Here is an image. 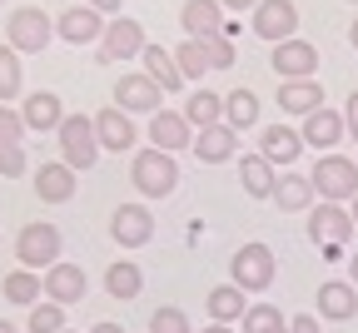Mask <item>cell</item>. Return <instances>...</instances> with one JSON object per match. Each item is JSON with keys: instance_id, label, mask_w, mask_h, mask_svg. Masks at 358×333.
<instances>
[{"instance_id": "cell-1", "label": "cell", "mask_w": 358, "mask_h": 333, "mask_svg": "<svg viewBox=\"0 0 358 333\" xmlns=\"http://www.w3.org/2000/svg\"><path fill=\"white\" fill-rule=\"evenodd\" d=\"M129 184L140 189L145 199H169L174 189H179V164H174V155H164V150H140L129 160Z\"/></svg>"}, {"instance_id": "cell-2", "label": "cell", "mask_w": 358, "mask_h": 333, "mask_svg": "<svg viewBox=\"0 0 358 333\" xmlns=\"http://www.w3.org/2000/svg\"><path fill=\"white\" fill-rule=\"evenodd\" d=\"M60 249H65L60 229H55V224H45V219H30V224H20V234H15L20 269H35V274L55 269V264H60Z\"/></svg>"}, {"instance_id": "cell-3", "label": "cell", "mask_w": 358, "mask_h": 333, "mask_svg": "<svg viewBox=\"0 0 358 333\" xmlns=\"http://www.w3.org/2000/svg\"><path fill=\"white\" fill-rule=\"evenodd\" d=\"M60 134V160L80 174V169H95L100 160V139H95V115H65Z\"/></svg>"}, {"instance_id": "cell-4", "label": "cell", "mask_w": 358, "mask_h": 333, "mask_svg": "<svg viewBox=\"0 0 358 333\" xmlns=\"http://www.w3.org/2000/svg\"><path fill=\"white\" fill-rule=\"evenodd\" d=\"M303 229H308V239L319 244V249H343L348 239H353V214H348V204H329V199H319L308 214H303Z\"/></svg>"}, {"instance_id": "cell-5", "label": "cell", "mask_w": 358, "mask_h": 333, "mask_svg": "<svg viewBox=\"0 0 358 333\" xmlns=\"http://www.w3.org/2000/svg\"><path fill=\"white\" fill-rule=\"evenodd\" d=\"M50 40H55V20L45 15V10L20 6L15 15H6V45H10V50H20V55H40Z\"/></svg>"}, {"instance_id": "cell-6", "label": "cell", "mask_w": 358, "mask_h": 333, "mask_svg": "<svg viewBox=\"0 0 358 333\" xmlns=\"http://www.w3.org/2000/svg\"><path fill=\"white\" fill-rule=\"evenodd\" d=\"M313 189H319V199L329 204H353L358 194V160H343V155H324L313 164Z\"/></svg>"}, {"instance_id": "cell-7", "label": "cell", "mask_w": 358, "mask_h": 333, "mask_svg": "<svg viewBox=\"0 0 358 333\" xmlns=\"http://www.w3.org/2000/svg\"><path fill=\"white\" fill-rule=\"evenodd\" d=\"M279 264H274V249L268 244H244L234 259H229V283H239L244 294H264L274 283Z\"/></svg>"}, {"instance_id": "cell-8", "label": "cell", "mask_w": 358, "mask_h": 333, "mask_svg": "<svg viewBox=\"0 0 358 333\" xmlns=\"http://www.w3.org/2000/svg\"><path fill=\"white\" fill-rule=\"evenodd\" d=\"M115 110H124V115H159L164 110V90L145 70H129V75L115 80Z\"/></svg>"}, {"instance_id": "cell-9", "label": "cell", "mask_w": 358, "mask_h": 333, "mask_svg": "<svg viewBox=\"0 0 358 333\" xmlns=\"http://www.w3.org/2000/svg\"><path fill=\"white\" fill-rule=\"evenodd\" d=\"M110 239L120 249H145L155 239V214L145 204H115L110 209Z\"/></svg>"}, {"instance_id": "cell-10", "label": "cell", "mask_w": 358, "mask_h": 333, "mask_svg": "<svg viewBox=\"0 0 358 333\" xmlns=\"http://www.w3.org/2000/svg\"><path fill=\"white\" fill-rule=\"evenodd\" d=\"M145 30H140V20H129V15H115L110 25H105V35H100V60L105 65H115V60H134V55H145Z\"/></svg>"}, {"instance_id": "cell-11", "label": "cell", "mask_w": 358, "mask_h": 333, "mask_svg": "<svg viewBox=\"0 0 358 333\" xmlns=\"http://www.w3.org/2000/svg\"><path fill=\"white\" fill-rule=\"evenodd\" d=\"M254 35L268 40V45H284L299 35V6L294 0H259L254 10Z\"/></svg>"}, {"instance_id": "cell-12", "label": "cell", "mask_w": 358, "mask_h": 333, "mask_svg": "<svg viewBox=\"0 0 358 333\" xmlns=\"http://www.w3.org/2000/svg\"><path fill=\"white\" fill-rule=\"evenodd\" d=\"M95 139H100V150H110V155H129L134 139H140V125H134V115L105 105V110L95 115Z\"/></svg>"}, {"instance_id": "cell-13", "label": "cell", "mask_w": 358, "mask_h": 333, "mask_svg": "<svg viewBox=\"0 0 358 333\" xmlns=\"http://www.w3.org/2000/svg\"><path fill=\"white\" fill-rule=\"evenodd\" d=\"M150 145L164 150V155H179L194 145V125L185 120V110H159L150 115Z\"/></svg>"}, {"instance_id": "cell-14", "label": "cell", "mask_w": 358, "mask_h": 333, "mask_svg": "<svg viewBox=\"0 0 358 333\" xmlns=\"http://www.w3.org/2000/svg\"><path fill=\"white\" fill-rule=\"evenodd\" d=\"M90 294V278H85V269L80 264H55V269H45V299L50 304H60V309H70V304H80Z\"/></svg>"}, {"instance_id": "cell-15", "label": "cell", "mask_w": 358, "mask_h": 333, "mask_svg": "<svg viewBox=\"0 0 358 333\" xmlns=\"http://www.w3.org/2000/svg\"><path fill=\"white\" fill-rule=\"evenodd\" d=\"M268 65H274L284 80H313V70H319V50H313L308 40H284L274 45V55H268Z\"/></svg>"}, {"instance_id": "cell-16", "label": "cell", "mask_w": 358, "mask_h": 333, "mask_svg": "<svg viewBox=\"0 0 358 333\" xmlns=\"http://www.w3.org/2000/svg\"><path fill=\"white\" fill-rule=\"evenodd\" d=\"M105 15L100 10H90V6H65L60 10V20H55V35L65 40V45H90V40H100L105 35Z\"/></svg>"}, {"instance_id": "cell-17", "label": "cell", "mask_w": 358, "mask_h": 333, "mask_svg": "<svg viewBox=\"0 0 358 333\" xmlns=\"http://www.w3.org/2000/svg\"><path fill=\"white\" fill-rule=\"evenodd\" d=\"M30 179H35L40 204H70V199H75V169H70L65 160H45Z\"/></svg>"}, {"instance_id": "cell-18", "label": "cell", "mask_w": 358, "mask_h": 333, "mask_svg": "<svg viewBox=\"0 0 358 333\" xmlns=\"http://www.w3.org/2000/svg\"><path fill=\"white\" fill-rule=\"evenodd\" d=\"M20 120H25L30 134H55V129L65 125V115H60V94H55V90H35V94H25V100H20Z\"/></svg>"}, {"instance_id": "cell-19", "label": "cell", "mask_w": 358, "mask_h": 333, "mask_svg": "<svg viewBox=\"0 0 358 333\" xmlns=\"http://www.w3.org/2000/svg\"><path fill=\"white\" fill-rule=\"evenodd\" d=\"M194 160L199 164H224V160H234L239 155V129H229V125H209V129H194Z\"/></svg>"}, {"instance_id": "cell-20", "label": "cell", "mask_w": 358, "mask_h": 333, "mask_svg": "<svg viewBox=\"0 0 358 333\" xmlns=\"http://www.w3.org/2000/svg\"><path fill=\"white\" fill-rule=\"evenodd\" d=\"M299 134H303V145H313V150H324V155H334V145L348 134V125H343V115L338 110H313L308 120H299Z\"/></svg>"}, {"instance_id": "cell-21", "label": "cell", "mask_w": 358, "mask_h": 333, "mask_svg": "<svg viewBox=\"0 0 358 333\" xmlns=\"http://www.w3.org/2000/svg\"><path fill=\"white\" fill-rule=\"evenodd\" d=\"M204 309H209V323H239L249 313V294L239 283H214L204 294Z\"/></svg>"}, {"instance_id": "cell-22", "label": "cell", "mask_w": 358, "mask_h": 333, "mask_svg": "<svg viewBox=\"0 0 358 333\" xmlns=\"http://www.w3.org/2000/svg\"><path fill=\"white\" fill-rule=\"evenodd\" d=\"M299 150H303V134H299V129H289V125L259 129V155H264L268 164H294Z\"/></svg>"}, {"instance_id": "cell-23", "label": "cell", "mask_w": 358, "mask_h": 333, "mask_svg": "<svg viewBox=\"0 0 358 333\" xmlns=\"http://www.w3.org/2000/svg\"><path fill=\"white\" fill-rule=\"evenodd\" d=\"M179 25H185L189 40H214L224 35V15H219V0H185V10H179Z\"/></svg>"}, {"instance_id": "cell-24", "label": "cell", "mask_w": 358, "mask_h": 333, "mask_svg": "<svg viewBox=\"0 0 358 333\" xmlns=\"http://www.w3.org/2000/svg\"><path fill=\"white\" fill-rule=\"evenodd\" d=\"M279 110H284V115H299V120H308L313 110H324L319 80H284V85H279Z\"/></svg>"}, {"instance_id": "cell-25", "label": "cell", "mask_w": 358, "mask_h": 333, "mask_svg": "<svg viewBox=\"0 0 358 333\" xmlns=\"http://www.w3.org/2000/svg\"><path fill=\"white\" fill-rule=\"evenodd\" d=\"M140 70H145L164 94H179V90H185V75H179V65H174V50H164V45H145Z\"/></svg>"}, {"instance_id": "cell-26", "label": "cell", "mask_w": 358, "mask_h": 333, "mask_svg": "<svg viewBox=\"0 0 358 333\" xmlns=\"http://www.w3.org/2000/svg\"><path fill=\"white\" fill-rule=\"evenodd\" d=\"M279 164H268L264 155H239V184H244V194L254 199H274V189H279Z\"/></svg>"}, {"instance_id": "cell-27", "label": "cell", "mask_w": 358, "mask_h": 333, "mask_svg": "<svg viewBox=\"0 0 358 333\" xmlns=\"http://www.w3.org/2000/svg\"><path fill=\"white\" fill-rule=\"evenodd\" d=\"M358 283H343V278H329V283H319V313L324 318H334V323H348L353 313H358Z\"/></svg>"}, {"instance_id": "cell-28", "label": "cell", "mask_w": 358, "mask_h": 333, "mask_svg": "<svg viewBox=\"0 0 358 333\" xmlns=\"http://www.w3.org/2000/svg\"><path fill=\"white\" fill-rule=\"evenodd\" d=\"M313 199H319V189H313L308 174H279V189H274V204L284 214H308Z\"/></svg>"}, {"instance_id": "cell-29", "label": "cell", "mask_w": 358, "mask_h": 333, "mask_svg": "<svg viewBox=\"0 0 358 333\" xmlns=\"http://www.w3.org/2000/svg\"><path fill=\"white\" fill-rule=\"evenodd\" d=\"M0 294H6L15 309H35L40 294H45V274H35V269H15V274H6Z\"/></svg>"}, {"instance_id": "cell-30", "label": "cell", "mask_w": 358, "mask_h": 333, "mask_svg": "<svg viewBox=\"0 0 358 333\" xmlns=\"http://www.w3.org/2000/svg\"><path fill=\"white\" fill-rule=\"evenodd\" d=\"M140 289H145V274L134 259H115L105 269V294L110 299H140Z\"/></svg>"}, {"instance_id": "cell-31", "label": "cell", "mask_w": 358, "mask_h": 333, "mask_svg": "<svg viewBox=\"0 0 358 333\" xmlns=\"http://www.w3.org/2000/svg\"><path fill=\"white\" fill-rule=\"evenodd\" d=\"M224 125H229V129H254L259 125V94L254 90H229V94H224Z\"/></svg>"}, {"instance_id": "cell-32", "label": "cell", "mask_w": 358, "mask_h": 333, "mask_svg": "<svg viewBox=\"0 0 358 333\" xmlns=\"http://www.w3.org/2000/svg\"><path fill=\"white\" fill-rule=\"evenodd\" d=\"M185 120H189L194 129L219 125V120H224V94H214V90H194V94H185Z\"/></svg>"}, {"instance_id": "cell-33", "label": "cell", "mask_w": 358, "mask_h": 333, "mask_svg": "<svg viewBox=\"0 0 358 333\" xmlns=\"http://www.w3.org/2000/svg\"><path fill=\"white\" fill-rule=\"evenodd\" d=\"M25 85V70H20V50H10V45H0V105H10V100H25L20 94Z\"/></svg>"}, {"instance_id": "cell-34", "label": "cell", "mask_w": 358, "mask_h": 333, "mask_svg": "<svg viewBox=\"0 0 358 333\" xmlns=\"http://www.w3.org/2000/svg\"><path fill=\"white\" fill-rule=\"evenodd\" d=\"M174 65L185 80H204L214 65H209V50H204V40H179V50H174Z\"/></svg>"}, {"instance_id": "cell-35", "label": "cell", "mask_w": 358, "mask_h": 333, "mask_svg": "<svg viewBox=\"0 0 358 333\" xmlns=\"http://www.w3.org/2000/svg\"><path fill=\"white\" fill-rule=\"evenodd\" d=\"M244 333H289V318L274 309V304H249V313L239 318Z\"/></svg>"}, {"instance_id": "cell-36", "label": "cell", "mask_w": 358, "mask_h": 333, "mask_svg": "<svg viewBox=\"0 0 358 333\" xmlns=\"http://www.w3.org/2000/svg\"><path fill=\"white\" fill-rule=\"evenodd\" d=\"M25 333H65V309L60 304H35L25 318Z\"/></svg>"}, {"instance_id": "cell-37", "label": "cell", "mask_w": 358, "mask_h": 333, "mask_svg": "<svg viewBox=\"0 0 358 333\" xmlns=\"http://www.w3.org/2000/svg\"><path fill=\"white\" fill-rule=\"evenodd\" d=\"M150 333H194V328H189L185 309L164 304V309H155V313H150Z\"/></svg>"}, {"instance_id": "cell-38", "label": "cell", "mask_w": 358, "mask_h": 333, "mask_svg": "<svg viewBox=\"0 0 358 333\" xmlns=\"http://www.w3.org/2000/svg\"><path fill=\"white\" fill-rule=\"evenodd\" d=\"M20 134H25V120H20V110H15V105H0V150L20 145Z\"/></svg>"}, {"instance_id": "cell-39", "label": "cell", "mask_w": 358, "mask_h": 333, "mask_svg": "<svg viewBox=\"0 0 358 333\" xmlns=\"http://www.w3.org/2000/svg\"><path fill=\"white\" fill-rule=\"evenodd\" d=\"M0 174H6V179H20V174H30L25 145H10V150H0Z\"/></svg>"}, {"instance_id": "cell-40", "label": "cell", "mask_w": 358, "mask_h": 333, "mask_svg": "<svg viewBox=\"0 0 358 333\" xmlns=\"http://www.w3.org/2000/svg\"><path fill=\"white\" fill-rule=\"evenodd\" d=\"M204 50H209V65H214V70H229V65H234V45H229V35L204 40Z\"/></svg>"}, {"instance_id": "cell-41", "label": "cell", "mask_w": 358, "mask_h": 333, "mask_svg": "<svg viewBox=\"0 0 358 333\" xmlns=\"http://www.w3.org/2000/svg\"><path fill=\"white\" fill-rule=\"evenodd\" d=\"M343 125H348V139H358V90L348 94V105H343Z\"/></svg>"}, {"instance_id": "cell-42", "label": "cell", "mask_w": 358, "mask_h": 333, "mask_svg": "<svg viewBox=\"0 0 358 333\" xmlns=\"http://www.w3.org/2000/svg\"><path fill=\"white\" fill-rule=\"evenodd\" d=\"M289 333H324V328H319V318H313V313H299V318L289 323Z\"/></svg>"}, {"instance_id": "cell-43", "label": "cell", "mask_w": 358, "mask_h": 333, "mask_svg": "<svg viewBox=\"0 0 358 333\" xmlns=\"http://www.w3.org/2000/svg\"><path fill=\"white\" fill-rule=\"evenodd\" d=\"M85 6H90V10H100L105 20H115V15H120V0H85Z\"/></svg>"}, {"instance_id": "cell-44", "label": "cell", "mask_w": 358, "mask_h": 333, "mask_svg": "<svg viewBox=\"0 0 358 333\" xmlns=\"http://www.w3.org/2000/svg\"><path fill=\"white\" fill-rule=\"evenodd\" d=\"M224 10H259V0H219Z\"/></svg>"}, {"instance_id": "cell-45", "label": "cell", "mask_w": 358, "mask_h": 333, "mask_svg": "<svg viewBox=\"0 0 358 333\" xmlns=\"http://www.w3.org/2000/svg\"><path fill=\"white\" fill-rule=\"evenodd\" d=\"M90 333H124V323H110V318H105V323H95Z\"/></svg>"}, {"instance_id": "cell-46", "label": "cell", "mask_w": 358, "mask_h": 333, "mask_svg": "<svg viewBox=\"0 0 358 333\" xmlns=\"http://www.w3.org/2000/svg\"><path fill=\"white\" fill-rule=\"evenodd\" d=\"M348 45L358 50V15H353V25H348Z\"/></svg>"}, {"instance_id": "cell-47", "label": "cell", "mask_w": 358, "mask_h": 333, "mask_svg": "<svg viewBox=\"0 0 358 333\" xmlns=\"http://www.w3.org/2000/svg\"><path fill=\"white\" fill-rule=\"evenodd\" d=\"M204 333H234V328H229V323H209Z\"/></svg>"}, {"instance_id": "cell-48", "label": "cell", "mask_w": 358, "mask_h": 333, "mask_svg": "<svg viewBox=\"0 0 358 333\" xmlns=\"http://www.w3.org/2000/svg\"><path fill=\"white\" fill-rule=\"evenodd\" d=\"M0 333H20V328H15V323H10V318H0Z\"/></svg>"}, {"instance_id": "cell-49", "label": "cell", "mask_w": 358, "mask_h": 333, "mask_svg": "<svg viewBox=\"0 0 358 333\" xmlns=\"http://www.w3.org/2000/svg\"><path fill=\"white\" fill-rule=\"evenodd\" d=\"M348 274H353V283H358V254H353V264H348Z\"/></svg>"}, {"instance_id": "cell-50", "label": "cell", "mask_w": 358, "mask_h": 333, "mask_svg": "<svg viewBox=\"0 0 358 333\" xmlns=\"http://www.w3.org/2000/svg\"><path fill=\"white\" fill-rule=\"evenodd\" d=\"M348 214H353V224H358V194H353V204H348Z\"/></svg>"}, {"instance_id": "cell-51", "label": "cell", "mask_w": 358, "mask_h": 333, "mask_svg": "<svg viewBox=\"0 0 358 333\" xmlns=\"http://www.w3.org/2000/svg\"><path fill=\"white\" fill-rule=\"evenodd\" d=\"M348 6H358V0H348Z\"/></svg>"}, {"instance_id": "cell-52", "label": "cell", "mask_w": 358, "mask_h": 333, "mask_svg": "<svg viewBox=\"0 0 358 333\" xmlns=\"http://www.w3.org/2000/svg\"><path fill=\"white\" fill-rule=\"evenodd\" d=\"M0 6H6V0H0Z\"/></svg>"}, {"instance_id": "cell-53", "label": "cell", "mask_w": 358, "mask_h": 333, "mask_svg": "<svg viewBox=\"0 0 358 333\" xmlns=\"http://www.w3.org/2000/svg\"><path fill=\"white\" fill-rule=\"evenodd\" d=\"M65 333H70V328H65Z\"/></svg>"}]
</instances>
